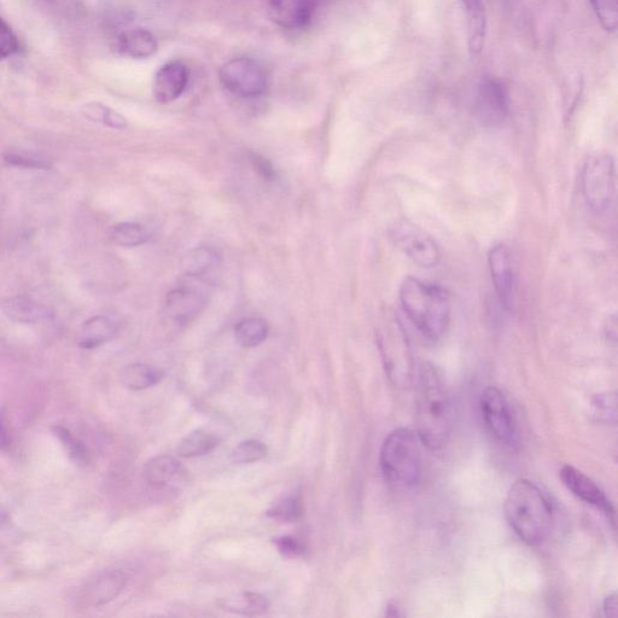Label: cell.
Returning a JSON list of instances; mask_svg holds the SVG:
<instances>
[{"instance_id":"obj_2","label":"cell","mask_w":618,"mask_h":618,"mask_svg":"<svg viewBox=\"0 0 618 618\" xmlns=\"http://www.w3.org/2000/svg\"><path fill=\"white\" fill-rule=\"evenodd\" d=\"M505 515L513 532L530 546L544 544L551 534L552 505L545 493L533 482H515L507 493Z\"/></svg>"},{"instance_id":"obj_19","label":"cell","mask_w":618,"mask_h":618,"mask_svg":"<svg viewBox=\"0 0 618 618\" xmlns=\"http://www.w3.org/2000/svg\"><path fill=\"white\" fill-rule=\"evenodd\" d=\"M185 470L179 460L171 456H157L145 464L143 476L150 486L166 488L176 485L185 477Z\"/></svg>"},{"instance_id":"obj_24","label":"cell","mask_w":618,"mask_h":618,"mask_svg":"<svg viewBox=\"0 0 618 618\" xmlns=\"http://www.w3.org/2000/svg\"><path fill=\"white\" fill-rule=\"evenodd\" d=\"M220 439L207 429H197L186 435L177 445V454L182 458L206 456L219 446Z\"/></svg>"},{"instance_id":"obj_17","label":"cell","mask_w":618,"mask_h":618,"mask_svg":"<svg viewBox=\"0 0 618 618\" xmlns=\"http://www.w3.org/2000/svg\"><path fill=\"white\" fill-rule=\"evenodd\" d=\"M126 581V575L122 571H106L87 583L83 591L84 602L90 606L112 602L124 590Z\"/></svg>"},{"instance_id":"obj_31","label":"cell","mask_w":618,"mask_h":618,"mask_svg":"<svg viewBox=\"0 0 618 618\" xmlns=\"http://www.w3.org/2000/svg\"><path fill=\"white\" fill-rule=\"evenodd\" d=\"M267 454L266 443L260 440H247L233 448L231 458L232 462L236 464H252L265 459Z\"/></svg>"},{"instance_id":"obj_38","label":"cell","mask_w":618,"mask_h":618,"mask_svg":"<svg viewBox=\"0 0 618 618\" xmlns=\"http://www.w3.org/2000/svg\"><path fill=\"white\" fill-rule=\"evenodd\" d=\"M10 446V435L5 423L4 413L0 412V451L8 450Z\"/></svg>"},{"instance_id":"obj_11","label":"cell","mask_w":618,"mask_h":618,"mask_svg":"<svg viewBox=\"0 0 618 618\" xmlns=\"http://www.w3.org/2000/svg\"><path fill=\"white\" fill-rule=\"evenodd\" d=\"M488 266L500 305L511 309L515 305L517 277L509 248L497 244L489 250Z\"/></svg>"},{"instance_id":"obj_34","label":"cell","mask_w":618,"mask_h":618,"mask_svg":"<svg viewBox=\"0 0 618 618\" xmlns=\"http://www.w3.org/2000/svg\"><path fill=\"white\" fill-rule=\"evenodd\" d=\"M594 417L599 422L616 424V395L612 393L597 396L593 402Z\"/></svg>"},{"instance_id":"obj_26","label":"cell","mask_w":618,"mask_h":618,"mask_svg":"<svg viewBox=\"0 0 618 618\" xmlns=\"http://www.w3.org/2000/svg\"><path fill=\"white\" fill-rule=\"evenodd\" d=\"M236 340L244 348H254L266 341L268 325L264 319L248 318L239 322L235 330Z\"/></svg>"},{"instance_id":"obj_6","label":"cell","mask_w":618,"mask_h":618,"mask_svg":"<svg viewBox=\"0 0 618 618\" xmlns=\"http://www.w3.org/2000/svg\"><path fill=\"white\" fill-rule=\"evenodd\" d=\"M219 80L233 96L244 99L262 97L270 87L266 68L247 57L232 58L224 63L219 69Z\"/></svg>"},{"instance_id":"obj_20","label":"cell","mask_w":618,"mask_h":618,"mask_svg":"<svg viewBox=\"0 0 618 618\" xmlns=\"http://www.w3.org/2000/svg\"><path fill=\"white\" fill-rule=\"evenodd\" d=\"M468 22V45L471 56L480 55L485 48L487 14L482 0H460Z\"/></svg>"},{"instance_id":"obj_30","label":"cell","mask_w":618,"mask_h":618,"mask_svg":"<svg viewBox=\"0 0 618 618\" xmlns=\"http://www.w3.org/2000/svg\"><path fill=\"white\" fill-rule=\"evenodd\" d=\"M83 113L87 119L97 122V124L115 128V130H124L127 127V120L124 116L101 103L86 104Z\"/></svg>"},{"instance_id":"obj_22","label":"cell","mask_w":618,"mask_h":618,"mask_svg":"<svg viewBox=\"0 0 618 618\" xmlns=\"http://www.w3.org/2000/svg\"><path fill=\"white\" fill-rule=\"evenodd\" d=\"M118 332V326L106 316L92 317L81 326L78 343L83 349H95L106 345Z\"/></svg>"},{"instance_id":"obj_23","label":"cell","mask_w":618,"mask_h":618,"mask_svg":"<svg viewBox=\"0 0 618 618\" xmlns=\"http://www.w3.org/2000/svg\"><path fill=\"white\" fill-rule=\"evenodd\" d=\"M165 378V371L148 364L134 363L124 367L120 381L127 389L144 390L159 384Z\"/></svg>"},{"instance_id":"obj_13","label":"cell","mask_w":618,"mask_h":618,"mask_svg":"<svg viewBox=\"0 0 618 618\" xmlns=\"http://www.w3.org/2000/svg\"><path fill=\"white\" fill-rule=\"evenodd\" d=\"M322 0H268V14L284 29L305 28L316 15Z\"/></svg>"},{"instance_id":"obj_29","label":"cell","mask_w":618,"mask_h":618,"mask_svg":"<svg viewBox=\"0 0 618 618\" xmlns=\"http://www.w3.org/2000/svg\"><path fill=\"white\" fill-rule=\"evenodd\" d=\"M51 430L56 439L62 443L68 457L71 458L75 464L85 465L89 463V451H87L85 443L78 439L71 430L62 427V425H55Z\"/></svg>"},{"instance_id":"obj_39","label":"cell","mask_w":618,"mask_h":618,"mask_svg":"<svg viewBox=\"0 0 618 618\" xmlns=\"http://www.w3.org/2000/svg\"><path fill=\"white\" fill-rule=\"evenodd\" d=\"M603 610L606 617H617V596L615 593L605 599Z\"/></svg>"},{"instance_id":"obj_7","label":"cell","mask_w":618,"mask_h":618,"mask_svg":"<svg viewBox=\"0 0 618 618\" xmlns=\"http://www.w3.org/2000/svg\"><path fill=\"white\" fill-rule=\"evenodd\" d=\"M390 238L394 246L418 266L433 268L439 265L441 259L439 246L421 227L406 220L396 221L390 229Z\"/></svg>"},{"instance_id":"obj_3","label":"cell","mask_w":618,"mask_h":618,"mask_svg":"<svg viewBox=\"0 0 618 618\" xmlns=\"http://www.w3.org/2000/svg\"><path fill=\"white\" fill-rule=\"evenodd\" d=\"M399 297L401 307L411 323L428 340H439L451 322V297L437 284L407 277L402 282Z\"/></svg>"},{"instance_id":"obj_12","label":"cell","mask_w":618,"mask_h":618,"mask_svg":"<svg viewBox=\"0 0 618 618\" xmlns=\"http://www.w3.org/2000/svg\"><path fill=\"white\" fill-rule=\"evenodd\" d=\"M208 294L196 287H182L169 291L166 297V312L169 319L179 326L188 325L203 311Z\"/></svg>"},{"instance_id":"obj_28","label":"cell","mask_w":618,"mask_h":618,"mask_svg":"<svg viewBox=\"0 0 618 618\" xmlns=\"http://www.w3.org/2000/svg\"><path fill=\"white\" fill-rule=\"evenodd\" d=\"M109 236L116 246L127 248L143 246L149 239L148 232L144 230V227L134 223L115 225Z\"/></svg>"},{"instance_id":"obj_21","label":"cell","mask_w":618,"mask_h":618,"mask_svg":"<svg viewBox=\"0 0 618 618\" xmlns=\"http://www.w3.org/2000/svg\"><path fill=\"white\" fill-rule=\"evenodd\" d=\"M220 610L242 616L264 615L271 608L270 600L255 592H238L218 599Z\"/></svg>"},{"instance_id":"obj_27","label":"cell","mask_w":618,"mask_h":618,"mask_svg":"<svg viewBox=\"0 0 618 618\" xmlns=\"http://www.w3.org/2000/svg\"><path fill=\"white\" fill-rule=\"evenodd\" d=\"M267 517L282 523H295L303 516V504L300 494H291L274 503L266 511Z\"/></svg>"},{"instance_id":"obj_14","label":"cell","mask_w":618,"mask_h":618,"mask_svg":"<svg viewBox=\"0 0 618 618\" xmlns=\"http://www.w3.org/2000/svg\"><path fill=\"white\" fill-rule=\"evenodd\" d=\"M561 478L565 487H567L575 497L585 501L587 504L597 507L598 510L609 517V520L614 521V506H612L611 501L606 497L603 489L600 488L592 478L586 476L583 472L571 465L563 466Z\"/></svg>"},{"instance_id":"obj_5","label":"cell","mask_w":618,"mask_h":618,"mask_svg":"<svg viewBox=\"0 0 618 618\" xmlns=\"http://www.w3.org/2000/svg\"><path fill=\"white\" fill-rule=\"evenodd\" d=\"M582 195L593 213L604 214L615 200L616 167L609 154L592 155L583 166Z\"/></svg>"},{"instance_id":"obj_9","label":"cell","mask_w":618,"mask_h":618,"mask_svg":"<svg viewBox=\"0 0 618 618\" xmlns=\"http://www.w3.org/2000/svg\"><path fill=\"white\" fill-rule=\"evenodd\" d=\"M476 119L482 126L499 127L510 113L509 92L497 78L485 75L477 85L474 99Z\"/></svg>"},{"instance_id":"obj_10","label":"cell","mask_w":618,"mask_h":618,"mask_svg":"<svg viewBox=\"0 0 618 618\" xmlns=\"http://www.w3.org/2000/svg\"><path fill=\"white\" fill-rule=\"evenodd\" d=\"M481 413L483 422L494 437L504 445H515L517 428L509 402L501 390L495 387L485 389L481 396Z\"/></svg>"},{"instance_id":"obj_32","label":"cell","mask_w":618,"mask_h":618,"mask_svg":"<svg viewBox=\"0 0 618 618\" xmlns=\"http://www.w3.org/2000/svg\"><path fill=\"white\" fill-rule=\"evenodd\" d=\"M594 14L605 32L616 33L618 28L617 0H590Z\"/></svg>"},{"instance_id":"obj_33","label":"cell","mask_w":618,"mask_h":618,"mask_svg":"<svg viewBox=\"0 0 618 618\" xmlns=\"http://www.w3.org/2000/svg\"><path fill=\"white\" fill-rule=\"evenodd\" d=\"M4 161L10 166L28 169H50L51 161L42 155L27 153V151H8L4 154Z\"/></svg>"},{"instance_id":"obj_4","label":"cell","mask_w":618,"mask_h":618,"mask_svg":"<svg viewBox=\"0 0 618 618\" xmlns=\"http://www.w3.org/2000/svg\"><path fill=\"white\" fill-rule=\"evenodd\" d=\"M380 464L390 486L398 489L415 487L422 476L419 437L406 428L392 431L383 442Z\"/></svg>"},{"instance_id":"obj_8","label":"cell","mask_w":618,"mask_h":618,"mask_svg":"<svg viewBox=\"0 0 618 618\" xmlns=\"http://www.w3.org/2000/svg\"><path fill=\"white\" fill-rule=\"evenodd\" d=\"M380 346L384 367L395 386L405 387L413 377V363L410 347L404 329L393 322L380 335Z\"/></svg>"},{"instance_id":"obj_41","label":"cell","mask_w":618,"mask_h":618,"mask_svg":"<svg viewBox=\"0 0 618 618\" xmlns=\"http://www.w3.org/2000/svg\"><path fill=\"white\" fill-rule=\"evenodd\" d=\"M5 518H7V516H5V513L0 511V527H2V524L5 522Z\"/></svg>"},{"instance_id":"obj_37","label":"cell","mask_w":618,"mask_h":618,"mask_svg":"<svg viewBox=\"0 0 618 618\" xmlns=\"http://www.w3.org/2000/svg\"><path fill=\"white\" fill-rule=\"evenodd\" d=\"M254 167L259 172L260 176L265 180H272L274 178V171L271 163L262 157L255 155L253 157Z\"/></svg>"},{"instance_id":"obj_40","label":"cell","mask_w":618,"mask_h":618,"mask_svg":"<svg viewBox=\"0 0 618 618\" xmlns=\"http://www.w3.org/2000/svg\"><path fill=\"white\" fill-rule=\"evenodd\" d=\"M387 616H389V617H400L401 616V612H400V609L398 608V606H396L395 604H389L388 605V609H387Z\"/></svg>"},{"instance_id":"obj_25","label":"cell","mask_w":618,"mask_h":618,"mask_svg":"<svg viewBox=\"0 0 618 618\" xmlns=\"http://www.w3.org/2000/svg\"><path fill=\"white\" fill-rule=\"evenodd\" d=\"M220 264L217 252L212 248L200 247L191 250L185 256L183 267L189 278L202 279L208 277Z\"/></svg>"},{"instance_id":"obj_35","label":"cell","mask_w":618,"mask_h":618,"mask_svg":"<svg viewBox=\"0 0 618 618\" xmlns=\"http://www.w3.org/2000/svg\"><path fill=\"white\" fill-rule=\"evenodd\" d=\"M19 51V39H17L9 23L0 17V61L7 60Z\"/></svg>"},{"instance_id":"obj_36","label":"cell","mask_w":618,"mask_h":618,"mask_svg":"<svg viewBox=\"0 0 618 618\" xmlns=\"http://www.w3.org/2000/svg\"><path fill=\"white\" fill-rule=\"evenodd\" d=\"M272 541L284 558L295 559L305 556L306 546L300 540L294 538V536H278V538H274Z\"/></svg>"},{"instance_id":"obj_18","label":"cell","mask_w":618,"mask_h":618,"mask_svg":"<svg viewBox=\"0 0 618 618\" xmlns=\"http://www.w3.org/2000/svg\"><path fill=\"white\" fill-rule=\"evenodd\" d=\"M0 308L11 322L20 324H39L52 317L48 307L27 296L9 297L0 302Z\"/></svg>"},{"instance_id":"obj_16","label":"cell","mask_w":618,"mask_h":618,"mask_svg":"<svg viewBox=\"0 0 618 618\" xmlns=\"http://www.w3.org/2000/svg\"><path fill=\"white\" fill-rule=\"evenodd\" d=\"M115 48L121 56L132 60H147L159 51V42L149 29L133 28L120 34Z\"/></svg>"},{"instance_id":"obj_1","label":"cell","mask_w":618,"mask_h":618,"mask_svg":"<svg viewBox=\"0 0 618 618\" xmlns=\"http://www.w3.org/2000/svg\"><path fill=\"white\" fill-rule=\"evenodd\" d=\"M454 406L450 389L435 366L419 370L416 424L419 441L437 451L447 445L453 430Z\"/></svg>"},{"instance_id":"obj_15","label":"cell","mask_w":618,"mask_h":618,"mask_svg":"<svg viewBox=\"0 0 618 618\" xmlns=\"http://www.w3.org/2000/svg\"><path fill=\"white\" fill-rule=\"evenodd\" d=\"M189 68L183 61H168L156 72L153 93L157 102L168 104L177 101L188 89Z\"/></svg>"}]
</instances>
